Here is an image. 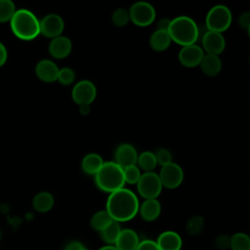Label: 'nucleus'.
Masks as SVG:
<instances>
[{
	"label": "nucleus",
	"mask_w": 250,
	"mask_h": 250,
	"mask_svg": "<svg viewBox=\"0 0 250 250\" xmlns=\"http://www.w3.org/2000/svg\"><path fill=\"white\" fill-rule=\"evenodd\" d=\"M139 200L136 194L128 188H122L109 194L105 211L117 223L132 220L139 211Z\"/></svg>",
	"instance_id": "f257e3e1"
},
{
	"label": "nucleus",
	"mask_w": 250,
	"mask_h": 250,
	"mask_svg": "<svg viewBox=\"0 0 250 250\" xmlns=\"http://www.w3.org/2000/svg\"><path fill=\"white\" fill-rule=\"evenodd\" d=\"M168 34L171 41L181 46L195 44L199 37V28L195 21L188 16H179L170 21Z\"/></svg>",
	"instance_id": "f03ea898"
},
{
	"label": "nucleus",
	"mask_w": 250,
	"mask_h": 250,
	"mask_svg": "<svg viewBox=\"0 0 250 250\" xmlns=\"http://www.w3.org/2000/svg\"><path fill=\"white\" fill-rule=\"evenodd\" d=\"M13 33L21 40H33L40 33L39 20L26 9L17 10L10 21Z\"/></svg>",
	"instance_id": "7ed1b4c3"
},
{
	"label": "nucleus",
	"mask_w": 250,
	"mask_h": 250,
	"mask_svg": "<svg viewBox=\"0 0 250 250\" xmlns=\"http://www.w3.org/2000/svg\"><path fill=\"white\" fill-rule=\"evenodd\" d=\"M96 186L104 192H113L124 188L125 180L123 169L115 162H104L95 174Z\"/></svg>",
	"instance_id": "20e7f679"
},
{
	"label": "nucleus",
	"mask_w": 250,
	"mask_h": 250,
	"mask_svg": "<svg viewBox=\"0 0 250 250\" xmlns=\"http://www.w3.org/2000/svg\"><path fill=\"white\" fill-rule=\"evenodd\" d=\"M231 23V13L225 5L212 7L206 16V27L209 31L222 33L226 31Z\"/></svg>",
	"instance_id": "39448f33"
},
{
	"label": "nucleus",
	"mask_w": 250,
	"mask_h": 250,
	"mask_svg": "<svg viewBox=\"0 0 250 250\" xmlns=\"http://www.w3.org/2000/svg\"><path fill=\"white\" fill-rule=\"evenodd\" d=\"M130 21L138 26H147L155 20V10L153 6L146 1L134 3L128 11Z\"/></svg>",
	"instance_id": "423d86ee"
},
{
	"label": "nucleus",
	"mask_w": 250,
	"mask_h": 250,
	"mask_svg": "<svg viewBox=\"0 0 250 250\" xmlns=\"http://www.w3.org/2000/svg\"><path fill=\"white\" fill-rule=\"evenodd\" d=\"M162 188L158 174L154 172H145L137 183L138 191L145 199L156 198L160 194Z\"/></svg>",
	"instance_id": "0eeeda50"
},
{
	"label": "nucleus",
	"mask_w": 250,
	"mask_h": 250,
	"mask_svg": "<svg viewBox=\"0 0 250 250\" xmlns=\"http://www.w3.org/2000/svg\"><path fill=\"white\" fill-rule=\"evenodd\" d=\"M158 177L162 187L169 189H174L180 187L182 184L184 180V172L180 165L171 162L161 167Z\"/></svg>",
	"instance_id": "6e6552de"
},
{
	"label": "nucleus",
	"mask_w": 250,
	"mask_h": 250,
	"mask_svg": "<svg viewBox=\"0 0 250 250\" xmlns=\"http://www.w3.org/2000/svg\"><path fill=\"white\" fill-rule=\"evenodd\" d=\"M97 96V89L93 82L89 80H81L77 82L71 92L72 100L75 104H91Z\"/></svg>",
	"instance_id": "1a4fd4ad"
},
{
	"label": "nucleus",
	"mask_w": 250,
	"mask_h": 250,
	"mask_svg": "<svg viewBox=\"0 0 250 250\" xmlns=\"http://www.w3.org/2000/svg\"><path fill=\"white\" fill-rule=\"evenodd\" d=\"M40 33L48 38H56L62 34L64 28L63 20L57 14H49L39 21Z\"/></svg>",
	"instance_id": "9d476101"
},
{
	"label": "nucleus",
	"mask_w": 250,
	"mask_h": 250,
	"mask_svg": "<svg viewBox=\"0 0 250 250\" xmlns=\"http://www.w3.org/2000/svg\"><path fill=\"white\" fill-rule=\"evenodd\" d=\"M204 52L202 48L196 44H191L184 46L179 52V61L180 62L187 67H194L199 65Z\"/></svg>",
	"instance_id": "9b49d317"
},
{
	"label": "nucleus",
	"mask_w": 250,
	"mask_h": 250,
	"mask_svg": "<svg viewBox=\"0 0 250 250\" xmlns=\"http://www.w3.org/2000/svg\"><path fill=\"white\" fill-rule=\"evenodd\" d=\"M201 42L203 49L207 52V54L215 56L221 54L226 46V41L222 33L209 30L204 32Z\"/></svg>",
	"instance_id": "f8f14e48"
},
{
	"label": "nucleus",
	"mask_w": 250,
	"mask_h": 250,
	"mask_svg": "<svg viewBox=\"0 0 250 250\" xmlns=\"http://www.w3.org/2000/svg\"><path fill=\"white\" fill-rule=\"evenodd\" d=\"M115 163L119 165L122 169L136 165L138 153L135 149V147L130 144H121L117 146L115 150Z\"/></svg>",
	"instance_id": "ddd939ff"
},
{
	"label": "nucleus",
	"mask_w": 250,
	"mask_h": 250,
	"mask_svg": "<svg viewBox=\"0 0 250 250\" xmlns=\"http://www.w3.org/2000/svg\"><path fill=\"white\" fill-rule=\"evenodd\" d=\"M60 68L50 60H41L35 66V73L37 77L44 82H54L58 80Z\"/></svg>",
	"instance_id": "4468645a"
},
{
	"label": "nucleus",
	"mask_w": 250,
	"mask_h": 250,
	"mask_svg": "<svg viewBox=\"0 0 250 250\" xmlns=\"http://www.w3.org/2000/svg\"><path fill=\"white\" fill-rule=\"evenodd\" d=\"M48 49L50 55L55 59H64L70 54L72 43L66 36L60 35L51 40Z\"/></svg>",
	"instance_id": "2eb2a0df"
},
{
	"label": "nucleus",
	"mask_w": 250,
	"mask_h": 250,
	"mask_svg": "<svg viewBox=\"0 0 250 250\" xmlns=\"http://www.w3.org/2000/svg\"><path fill=\"white\" fill-rule=\"evenodd\" d=\"M159 250H180L182 248V237L173 230H166L159 234L155 241Z\"/></svg>",
	"instance_id": "dca6fc26"
},
{
	"label": "nucleus",
	"mask_w": 250,
	"mask_h": 250,
	"mask_svg": "<svg viewBox=\"0 0 250 250\" xmlns=\"http://www.w3.org/2000/svg\"><path fill=\"white\" fill-rule=\"evenodd\" d=\"M139 236L131 229H121L114 246L117 250H136L139 244Z\"/></svg>",
	"instance_id": "f3484780"
},
{
	"label": "nucleus",
	"mask_w": 250,
	"mask_h": 250,
	"mask_svg": "<svg viewBox=\"0 0 250 250\" xmlns=\"http://www.w3.org/2000/svg\"><path fill=\"white\" fill-rule=\"evenodd\" d=\"M143 220L146 222H152L158 218L161 212V205L156 198L146 199L141 206H139L138 211Z\"/></svg>",
	"instance_id": "a211bd4d"
},
{
	"label": "nucleus",
	"mask_w": 250,
	"mask_h": 250,
	"mask_svg": "<svg viewBox=\"0 0 250 250\" xmlns=\"http://www.w3.org/2000/svg\"><path fill=\"white\" fill-rule=\"evenodd\" d=\"M199 65L201 70L208 76H216L222 68V62L219 56L210 54L203 56Z\"/></svg>",
	"instance_id": "6ab92c4d"
},
{
	"label": "nucleus",
	"mask_w": 250,
	"mask_h": 250,
	"mask_svg": "<svg viewBox=\"0 0 250 250\" xmlns=\"http://www.w3.org/2000/svg\"><path fill=\"white\" fill-rule=\"evenodd\" d=\"M103 164H104V160L102 156L98 153L92 152V153L86 154L83 157L81 162V167L86 174L95 176V174L100 170Z\"/></svg>",
	"instance_id": "aec40b11"
},
{
	"label": "nucleus",
	"mask_w": 250,
	"mask_h": 250,
	"mask_svg": "<svg viewBox=\"0 0 250 250\" xmlns=\"http://www.w3.org/2000/svg\"><path fill=\"white\" fill-rule=\"evenodd\" d=\"M171 44V38L167 31L156 29L149 38L150 47L157 52H162L168 49Z\"/></svg>",
	"instance_id": "412c9836"
},
{
	"label": "nucleus",
	"mask_w": 250,
	"mask_h": 250,
	"mask_svg": "<svg viewBox=\"0 0 250 250\" xmlns=\"http://www.w3.org/2000/svg\"><path fill=\"white\" fill-rule=\"evenodd\" d=\"M54 205V196L48 191H41L37 193L32 200L33 208L40 213L48 212Z\"/></svg>",
	"instance_id": "4be33fe9"
},
{
	"label": "nucleus",
	"mask_w": 250,
	"mask_h": 250,
	"mask_svg": "<svg viewBox=\"0 0 250 250\" xmlns=\"http://www.w3.org/2000/svg\"><path fill=\"white\" fill-rule=\"evenodd\" d=\"M113 220L108 215V213L105 210H101L95 213L91 220H90V226L93 229L101 232L103 229H104Z\"/></svg>",
	"instance_id": "5701e85b"
},
{
	"label": "nucleus",
	"mask_w": 250,
	"mask_h": 250,
	"mask_svg": "<svg viewBox=\"0 0 250 250\" xmlns=\"http://www.w3.org/2000/svg\"><path fill=\"white\" fill-rule=\"evenodd\" d=\"M120 231H121V228L119 223L112 221L104 229H103L100 232L101 238L104 242L107 243V245H112L115 243Z\"/></svg>",
	"instance_id": "b1692460"
},
{
	"label": "nucleus",
	"mask_w": 250,
	"mask_h": 250,
	"mask_svg": "<svg viewBox=\"0 0 250 250\" xmlns=\"http://www.w3.org/2000/svg\"><path fill=\"white\" fill-rule=\"evenodd\" d=\"M137 163L139 167L146 172H152L157 165L155 155L151 151H144L138 155Z\"/></svg>",
	"instance_id": "393cba45"
},
{
	"label": "nucleus",
	"mask_w": 250,
	"mask_h": 250,
	"mask_svg": "<svg viewBox=\"0 0 250 250\" xmlns=\"http://www.w3.org/2000/svg\"><path fill=\"white\" fill-rule=\"evenodd\" d=\"M229 248L231 250H250V238L243 232H237L229 237Z\"/></svg>",
	"instance_id": "a878e982"
},
{
	"label": "nucleus",
	"mask_w": 250,
	"mask_h": 250,
	"mask_svg": "<svg viewBox=\"0 0 250 250\" xmlns=\"http://www.w3.org/2000/svg\"><path fill=\"white\" fill-rule=\"evenodd\" d=\"M16 11L14 2L11 0H0V22L10 21Z\"/></svg>",
	"instance_id": "bb28decb"
},
{
	"label": "nucleus",
	"mask_w": 250,
	"mask_h": 250,
	"mask_svg": "<svg viewBox=\"0 0 250 250\" xmlns=\"http://www.w3.org/2000/svg\"><path fill=\"white\" fill-rule=\"evenodd\" d=\"M203 225H204L203 218L200 216H194L190 218L187 223V226H186L187 232L189 233L190 235H196L201 231Z\"/></svg>",
	"instance_id": "cd10ccee"
},
{
	"label": "nucleus",
	"mask_w": 250,
	"mask_h": 250,
	"mask_svg": "<svg viewBox=\"0 0 250 250\" xmlns=\"http://www.w3.org/2000/svg\"><path fill=\"white\" fill-rule=\"evenodd\" d=\"M111 21H112V23L115 25V26H124L128 23V21H130V18H129V13L127 10L123 9V8H118L116 9L113 13H112V16H111Z\"/></svg>",
	"instance_id": "c85d7f7f"
},
{
	"label": "nucleus",
	"mask_w": 250,
	"mask_h": 250,
	"mask_svg": "<svg viewBox=\"0 0 250 250\" xmlns=\"http://www.w3.org/2000/svg\"><path fill=\"white\" fill-rule=\"evenodd\" d=\"M123 174H124L125 183H128L131 185L137 184L142 175L140 168L136 165H132V166H128V167L124 168Z\"/></svg>",
	"instance_id": "c756f323"
},
{
	"label": "nucleus",
	"mask_w": 250,
	"mask_h": 250,
	"mask_svg": "<svg viewBox=\"0 0 250 250\" xmlns=\"http://www.w3.org/2000/svg\"><path fill=\"white\" fill-rule=\"evenodd\" d=\"M75 79V73L70 67H62L59 70L58 81L62 85H69Z\"/></svg>",
	"instance_id": "7c9ffc66"
},
{
	"label": "nucleus",
	"mask_w": 250,
	"mask_h": 250,
	"mask_svg": "<svg viewBox=\"0 0 250 250\" xmlns=\"http://www.w3.org/2000/svg\"><path fill=\"white\" fill-rule=\"evenodd\" d=\"M157 164H160L161 166L167 165L172 162V154L167 148H158L157 151L154 153Z\"/></svg>",
	"instance_id": "2f4dec72"
},
{
	"label": "nucleus",
	"mask_w": 250,
	"mask_h": 250,
	"mask_svg": "<svg viewBox=\"0 0 250 250\" xmlns=\"http://www.w3.org/2000/svg\"><path fill=\"white\" fill-rule=\"evenodd\" d=\"M136 250H159V248L154 240L145 239L139 242Z\"/></svg>",
	"instance_id": "473e14b6"
},
{
	"label": "nucleus",
	"mask_w": 250,
	"mask_h": 250,
	"mask_svg": "<svg viewBox=\"0 0 250 250\" xmlns=\"http://www.w3.org/2000/svg\"><path fill=\"white\" fill-rule=\"evenodd\" d=\"M215 245L217 248L225 250L229 247V237L227 235H219L215 240Z\"/></svg>",
	"instance_id": "72a5a7b5"
},
{
	"label": "nucleus",
	"mask_w": 250,
	"mask_h": 250,
	"mask_svg": "<svg viewBox=\"0 0 250 250\" xmlns=\"http://www.w3.org/2000/svg\"><path fill=\"white\" fill-rule=\"evenodd\" d=\"M238 24L242 28H244L246 30H249V27H250V14L248 12L243 13L239 16Z\"/></svg>",
	"instance_id": "f704fd0d"
},
{
	"label": "nucleus",
	"mask_w": 250,
	"mask_h": 250,
	"mask_svg": "<svg viewBox=\"0 0 250 250\" xmlns=\"http://www.w3.org/2000/svg\"><path fill=\"white\" fill-rule=\"evenodd\" d=\"M63 250H88V249L79 241H71L64 247Z\"/></svg>",
	"instance_id": "c9c22d12"
},
{
	"label": "nucleus",
	"mask_w": 250,
	"mask_h": 250,
	"mask_svg": "<svg viewBox=\"0 0 250 250\" xmlns=\"http://www.w3.org/2000/svg\"><path fill=\"white\" fill-rule=\"evenodd\" d=\"M7 57H8L7 49H6L5 45L2 42H0V66L5 64V62L7 61Z\"/></svg>",
	"instance_id": "e433bc0d"
},
{
	"label": "nucleus",
	"mask_w": 250,
	"mask_h": 250,
	"mask_svg": "<svg viewBox=\"0 0 250 250\" xmlns=\"http://www.w3.org/2000/svg\"><path fill=\"white\" fill-rule=\"evenodd\" d=\"M170 21H171L168 19H161L157 23V29L163 30V31H168V28L170 26Z\"/></svg>",
	"instance_id": "4c0bfd02"
},
{
	"label": "nucleus",
	"mask_w": 250,
	"mask_h": 250,
	"mask_svg": "<svg viewBox=\"0 0 250 250\" xmlns=\"http://www.w3.org/2000/svg\"><path fill=\"white\" fill-rule=\"evenodd\" d=\"M80 108H79V111L81 114L83 115H87L89 112H90V104H81L79 105Z\"/></svg>",
	"instance_id": "58836bf2"
},
{
	"label": "nucleus",
	"mask_w": 250,
	"mask_h": 250,
	"mask_svg": "<svg viewBox=\"0 0 250 250\" xmlns=\"http://www.w3.org/2000/svg\"><path fill=\"white\" fill-rule=\"evenodd\" d=\"M98 250H117V249L115 248L114 245H105V246L101 247V248L98 249Z\"/></svg>",
	"instance_id": "ea45409f"
}]
</instances>
